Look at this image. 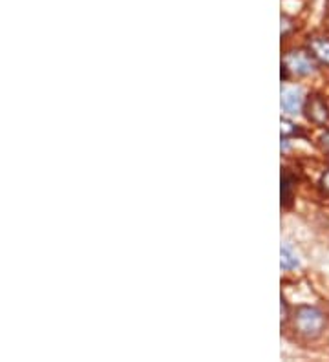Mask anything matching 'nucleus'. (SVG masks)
I'll return each instance as SVG.
<instances>
[{"mask_svg": "<svg viewBox=\"0 0 329 362\" xmlns=\"http://www.w3.org/2000/svg\"><path fill=\"white\" fill-rule=\"evenodd\" d=\"M293 322L299 335L306 337V339H316L324 332L325 317L321 310H316L313 305H302L294 313Z\"/></svg>", "mask_w": 329, "mask_h": 362, "instance_id": "f257e3e1", "label": "nucleus"}, {"mask_svg": "<svg viewBox=\"0 0 329 362\" xmlns=\"http://www.w3.org/2000/svg\"><path fill=\"white\" fill-rule=\"evenodd\" d=\"M280 265L282 269L285 271H291V269H296L300 265V258H299V252L294 251V247L291 243H282L280 247Z\"/></svg>", "mask_w": 329, "mask_h": 362, "instance_id": "423d86ee", "label": "nucleus"}, {"mask_svg": "<svg viewBox=\"0 0 329 362\" xmlns=\"http://www.w3.org/2000/svg\"><path fill=\"white\" fill-rule=\"evenodd\" d=\"M291 192H293V177L287 173H282V204L289 205Z\"/></svg>", "mask_w": 329, "mask_h": 362, "instance_id": "0eeeda50", "label": "nucleus"}, {"mask_svg": "<svg viewBox=\"0 0 329 362\" xmlns=\"http://www.w3.org/2000/svg\"><path fill=\"white\" fill-rule=\"evenodd\" d=\"M307 52L311 53L316 62L329 66V39H325V37H315V39L309 40Z\"/></svg>", "mask_w": 329, "mask_h": 362, "instance_id": "39448f33", "label": "nucleus"}, {"mask_svg": "<svg viewBox=\"0 0 329 362\" xmlns=\"http://www.w3.org/2000/svg\"><path fill=\"white\" fill-rule=\"evenodd\" d=\"M304 112H306L307 119L311 123L318 124V127H324L329 121V108L324 103V99L321 98H309L304 105Z\"/></svg>", "mask_w": 329, "mask_h": 362, "instance_id": "20e7f679", "label": "nucleus"}, {"mask_svg": "<svg viewBox=\"0 0 329 362\" xmlns=\"http://www.w3.org/2000/svg\"><path fill=\"white\" fill-rule=\"evenodd\" d=\"M321 183H322V189H324L325 192H328V194H329V170L324 174V176H322Z\"/></svg>", "mask_w": 329, "mask_h": 362, "instance_id": "1a4fd4ad", "label": "nucleus"}, {"mask_svg": "<svg viewBox=\"0 0 329 362\" xmlns=\"http://www.w3.org/2000/svg\"><path fill=\"white\" fill-rule=\"evenodd\" d=\"M294 134H299V129H296V127H294L291 121L282 119V137H285V139H287V137L294 136Z\"/></svg>", "mask_w": 329, "mask_h": 362, "instance_id": "6e6552de", "label": "nucleus"}, {"mask_svg": "<svg viewBox=\"0 0 329 362\" xmlns=\"http://www.w3.org/2000/svg\"><path fill=\"white\" fill-rule=\"evenodd\" d=\"M322 146H324V151L329 152V132H325L324 136H322Z\"/></svg>", "mask_w": 329, "mask_h": 362, "instance_id": "9d476101", "label": "nucleus"}, {"mask_svg": "<svg viewBox=\"0 0 329 362\" xmlns=\"http://www.w3.org/2000/svg\"><path fill=\"white\" fill-rule=\"evenodd\" d=\"M316 70V61L309 52H302V49H294V52L285 53L282 59V71L284 77L296 76V77H306L315 74Z\"/></svg>", "mask_w": 329, "mask_h": 362, "instance_id": "f03ea898", "label": "nucleus"}, {"mask_svg": "<svg viewBox=\"0 0 329 362\" xmlns=\"http://www.w3.org/2000/svg\"><path fill=\"white\" fill-rule=\"evenodd\" d=\"M282 110L289 115H299L304 110L306 98H304L302 88L299 86H285L282 88Z\"/></svg>", "mask_w": 329, "mask_h": 362, "instance_id": "7ed1b4c3", "label": "nucleus"}]
</instances>
